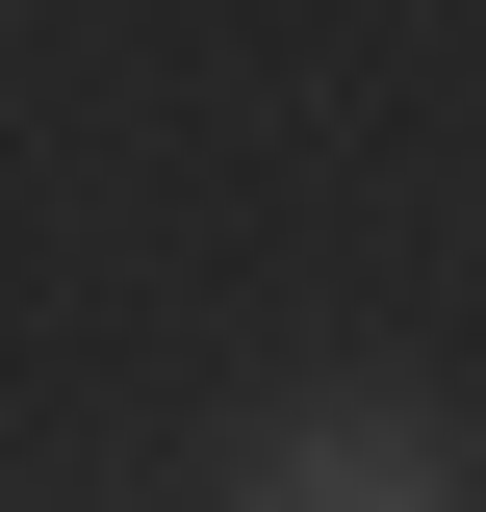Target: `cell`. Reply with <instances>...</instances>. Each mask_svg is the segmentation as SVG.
<instances>
[{
    "instance_id": "6da1fadb",
    "label": "cell",
    "mask_w": 486,
    "mask_h": 512,
    "mask_svg": "<svg viewBox=\"0 0 486 512\" xmlns=\"http://www.w3.org/2000/svg\"><path fill=\"white\" fill-rule=\"evenodd\" d=\"M256 512H435V410L410 384H307V410H256Z\"/></svg>"
}]
</instances>
